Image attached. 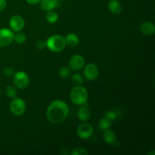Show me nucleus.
I'll return each mask as SVG.
<instances>
[{
    "instance_id": "25",
    "label": "nucleus",
    "mask_w": 155,
    "mask_h": 155,
    "mask_svg": "<svg viewBox=\"0 0 155 155\" xmlns=\"http://www.w3.org/2000/svg\"><path fill=\"white\" fill-rule=\"evenodd\" d=\"M3 74L7 77H10V76H13L15 74V70L12 67H7L3 70Z\"/></svg>"
},
{
    "instance_id": "17",
    "label": "nucleus",
    "mask_w": 155,
    "mask_h": 155,
    "mask_svg": "<svg viewBox=\"0 0 155 155\" xmlns=\"http://www.w3.org/2000/svg\"><path fill=\"white\" fill-rule=\"evenodd\" d=\"M45 19L49 24H55L58 20V15L53 11H48L45 16Z\"/></svg>"
},
{
    "instance_id": "21",
    "label": "nucleus",
    "mask_w": 155,
    "mask_h": 155,
    "mask_svg": "<svg viewBox=\"0 0 155 155\" xmlns=\"http://www.w3.org/2000/svg\"><path fill=\"white\" fill-rule=\"evenodd\" d=\"M26 39H27V36L23 33L18 32V33L14 36V40H15V42L18 44L24 43L26 41Z\"/></svg>"
},
{
    "instance_id": "20",
    "label": "nucleus",
    "mask_w": 155,
    "mask_h": 155,
    "mask_svg": "<svg viewBox=\"0 0 155 155\" xmlns=\"http://www.w3.org/2000/svg\"><path fill=\"white\" fill-rule=\"evenodd\" d=\"M5 94L8 98H14L16 97L17 89L14 86H8L5 89Z\"/></svg>"
},
{
    "instance_id": "22",
    "label": "nucleus",
    "mask_w": 155,
    "mask_h": 155,
    "mask_svg": "<svg viewBox=\"0 0 155 155\" xmlns=\"http://www.w3.org/2000/svg\"><path fill=\"white\" fill-rule=\"evenodd\" d=\"M59 74L61 78L67 79L71 75V68H68V67H62L59 71Z\"/></svg>"
},
{
    "instance_id": "18",
    "label": "nucleus",
    "mask_w": 155,
    "mask_h": 155,
    "mask_svg": "<svg viewBox=\"0 0 155 155\" xmlns=\"http://www.w3.org/2000/svg\"><path fill=\"white\" fill-rule=\"evenodd\" d=\"M110 123L111 121L109 120L107 118H106L105 117H104L103 118H101V120L98 122V128L101 130H106L107 129H109L110 127Z\"/></svg>"
},
{
    "instance_id": "28",
    "label": "nucleus",
    "mask_w": 155,
    "mask_h": 155,
    "mask_svg": "<svg viewBox=\"0 0 155 155\" xmlns=\"http://www.w3.org/2000/svg\"><path fill=\"white\" fill-rule=\"evenodd\" d=\"M27 1V2L28 3V4L30 5H37L39 4V2H40L42 0H26Z\"/></svg>"
},
{
    "instance_id": "13",
    "label": "nucleus",
    "mask_w": 155,
    "mask_h": 155,
    "mask_svg": "<svg viewBox=\"0 0 155 155\" xmlns=\"http://www.w3.org/2000/svg\"><path fill=\"white\" fill-rule=\"evenodd\" d=\"M41 2V8L43 11L48 12L52 11L59 5L58 0H42Z\"/></svg>"
},
{
    "instance_id": "15",
    "label": "nucleus",
    "mask_w": 155,
    "mask_h": 155,
    "mask_svg": "<svg viewBox=\"0 0 155 155\" xmlns=\"http://www.w3.org/2000/svg\"><path fill=\"white\" fill-rule=\"evenodd\" d=\"M108 8L111 13L119 15L123 10V7L118 0H110L108 2Z\"/></svg>"
},
{
    "instance_id": "5",
    "label": "nucleus",
    "mask_w": 155,
    "mask_h": 155,
    "mask_svg": "<svg viewBox=\"0 0 155 155\" xmlns=\"http://www.w3.org/2000/svg\"><path fill=\"white\" fill-rule=\"evenodd\" d=\"M26 110V103L21 98H14L10 104V110L15 116L24 114Z\"/></svg>"
},
{
    "instance_id": "19",
    "label": "nucleus",
    "mask_w": 155,
    "mask_h": 155,
    "mask_svg": "<svg viewBox=\"0 0 155 155\" xmlns=\"http://www.w3.org/2000/svg\"><path fill=\"white\" fill-rule=\"evenodd\" d=\"M71 80L72 83L75 86H80L83 83V78L81 74H74L71 76Z\"/></svg>"
},
{
    "instance_id": "1",
    "label": "nucleus",
    "mask_w": 155,
    "mask_h": 155,
    "mask_svg": "<svg viewBox=\"0 0 155 155\" xmlns=\"http://www.w3.org/2000/svg\"><path fill=\"white\" fill-rule=\"evenodd\" d=\"M69 111V106L66 102L61 100H55L52 101L47 108V119L51 124H61L67 119Z\"/></svg>"
},
{
    "instance_id": "4",
    "label": "nucleus",
    "mask_w": 155,
    "mask_h": 155,
    "mask_svg": "<svg viewBox=\"0 0 155 155\" xmlns=\"http://www.w3.org/2000/svg\"><path fill=\"white\" fill-rule=\"evenodd\" d=\"M13 82L15 86L18 89H24L29 86L30 79L28 75L24 71H18L14 74Z\"/></svg>"
},
{
    "instance_id": "9",
    "label": "nucleus",
    "mask_w": 155,
    "mask_h": 155,
    "mask_svg": "<svg viewBox=\"0 0 155 155\" xmlns=\"http://www.w3.org/2000/svg\"><path fill=\"white\" fill-rule=\"evenodd\" d=\"M69 66L72 71H80L85 66L84 58L80 54H75V55L72 56L69 61Z\"/></svg>"
},
{
    "instance_id": "24",
    "label": "nucleus",
    "mask_w": 155,
    "mask_h": 155,
    "mask_svg": "<svg viewBox=\"0 0 155 155\" xmlns=\"http://www.w3.org/2000/svg\"><path fill=\"white\" fill-rule=\"evenodd\" d=\"M104 117H105L106 118H107V119L110 121H114L117 119V114H115L114 111H113V110H109V111L106 112Z\"/></svg>"
},
{
    "instance_id": "2",
    "label": "nucleus",
    "mask_w": 155,
    "mask_h": 155,
    "mask_svg": "<svg viewBox=\"0 0 155 155\" xmlns=\"http://www.w3.org/2000/svg\"><path fill=\"white\" fill-rule=\"evenodd\" d=\"M70 98L76 105H83L86 104L88 100L87 90L83 86H76L70 92Z\"/></svg>"
},
{
    "instance_id": "11",
    "label": "nucleus",
    "mask_w": 155,
    "mask_h": 155,
    "mask_svg": "<svg viewBox=\"0 0 155 155\" xmlns=\"http://www.w3.org/2000/svg\"><path fill=\"white\" fill-rule=\"evenodd\" d=\"M77 116L81 121H87L90 119L91 111L87 104H84L80 105V107L77 112Z\"/></svg>"
},
{
    "instance_id": "26",
    "label": "nucleus",
    "mask_w": 155,
    "mask_h": 155,
    "mask_svg": "<svg viewBox=\"0 0 155 155\" xmlns=\"http://www.w3.org/2000/svg\"><path fill=\"white\" fill-rule=\"evenodd\" d=\"M46 47V42L44 40H39L36 42V48L38 49H43Z\"/></svg>"
},
{
    "instance_id": "8",
    "label": "nucleus",
    "mask_w": 155,
    "mask_h": 155,
    "mask_svg": "<svg viewBox=\"0 0 155 155\" xmlns=\"http://www.w3.org/2000/svg\"><path fill=\"white\" fill-rule=\"evenodd\" d=\"M77 132L80 139H88L93 134V127L89 124H82L78 127Z\"/></svg>"
},
{
    "instance_id": "29",
    "label": "nucleus",
    "mask_w": 155,
    "mask_h": 155,
    "mask_svg": "<svg viewBox=\"0 0 155 155\" xmlns=\"http://www.w3.org/2000/svg\"><path fill=\"white\" fill-rule=\"evenodd\" d=\"M60 1H67V0H60Z\"/></svg>"
},
{
    "instance_id": "3",
    "label": "nucleus",
    "mask_w": 155,
    "mask_h": 155,
    "mask_svg": "<svg viewBox=\"0 0 155 155\" xmlns=\"http://www.w3.org/2000/svg\"><path fill=\"white\" fill-rule=\"evenodd\" d=\"M66 41L64 36L54 35L46 40V47L53 52H61L66 47Z\"/></svg>"
},
{
    "instance_id": "6",
    "label": "nucleus",
    "mask_w": 155,
    "mask_h": 155,
    "mask_svg": "<svg viewBox=\"0 0 155 155\" xmlns=\"http://www.w3.org/2000/svg\"><path fill=\"white\" fill-rule=\"evenodd\" d=\"M14 33L7 28L0 29V47L5 48L12 44L14 40Z\"/></svg>"
},
{
    "instance_id": "30",
    "label": "nucleus",
    "mask_w": 155,
    "mask_h": 155,
    "mask_svg": "<svg viewBox=\"0 0 155 155\" xmlns=\"http://www.w3.org/2000/svg\"><path fill=\"white\" fill-rule=\"evenodd\" d=\"M0 96H1V91H0Z\"/></svg>"
},
{
    "instance_id": "7",
    "label": "nucleus",
    "mask_w": 155,
    "mask_h": 155,
    "mask_svg": "<svg viewBox=\"0 0 155 155\" xmlns=\"http://www.w3.org/2000/svg\"><path fill=\"white\" fill-rule=\"evenodd\" d=\"M83 74H84V77H86V80H89V81H93L98 78L99 71L95 64L89 63L85 67Z\"/></svg>"
},
{
    "instance_id": "27",
    "label": "nucleus",
    "mask_w": 155,
    "mask_h": 155,
    "mask_svg": "<svg viewBox=\"0 0 155 155\" xmlns=\"http://www.w3.org/2000/svg\"><path fill=\"white\" fill-rule=\"evenodd\" d=\"M7 5V2L6 0H0V12H2L5 10Z\"/></svg>"
},
{
    "instance_id": "14",
    "label": "nucleus",
    "mask_w": 155,
    "mask_h": 155,
    "mask_svg": "<svg viewBox=\"0 0 155 155\" xmlns=\"http://www.w3.org/2000/svg\"><path fill=\"white\" fill-rule=\"evenodd\" d=\"M103 137H104V140L107 145H114L115 143H117V137L115 135L114 132L110 130H104V134H103Z\"/></svg>"
},
{
    "instance_id": "16",
    "label": "nucleus",
    "mask_w": 155,
    "mask_h": 155,
    "mask_svg": "<svg viewBox=\"0 0 155 155\" xmlns=\"http://www.w3.org/2000/svg\"><path fill=\"white\" fill-rule=\"evenodd\" d=\"M65 41H66V44L71 47H76L80 43V39H79L78 36L75 33H69L68 36L65 38Z\"/></svg>"
},
{
    "instance_id": "23",
    "label": "nucleus",
    "mask_w": 155,
    "mask_h": 155,
    "mask_svg": "<svg viewBox=\"0 0 155 155\" xmlns=\"http://www.w3.org/2000/svg\"><path fill=\"white\" fill-rule=\"evenodd\" d=\"M72 155H86L88 154V151L84 148H77L71 152Z\"/></svg>"
},
{
    "instance_id": "12",
    "label": "nucleus",
    "mask_w": 155,
    "mask_h": 155,
    "mask_svg": "<svg viewBox=\"0 0 155 155\" xmlns=\"http://www.w3.org/2000/svg\"><path fill=\"white\" fill-rule=\"evenodd\" d=\"M140 30L145 36H151L155 33V26L153 23L146 21L141 24Z\"/></svg>"
},
{
    "instance_id": "10",
    "label": "nucleus",
    "mask_w": 155,
    "mask_h": 155,
    "mask_svg": "<svg viewBox=\"0 0 155 155\" xmlns=\"http://www.w3.org/2000/svg\"><path fill=\"white\" fill-rule=\"evenodd\" d=\"M9 26L15 32H20L24 27V20L21 15H14L9 21Z\"/></svg>"
}]
</instances>
